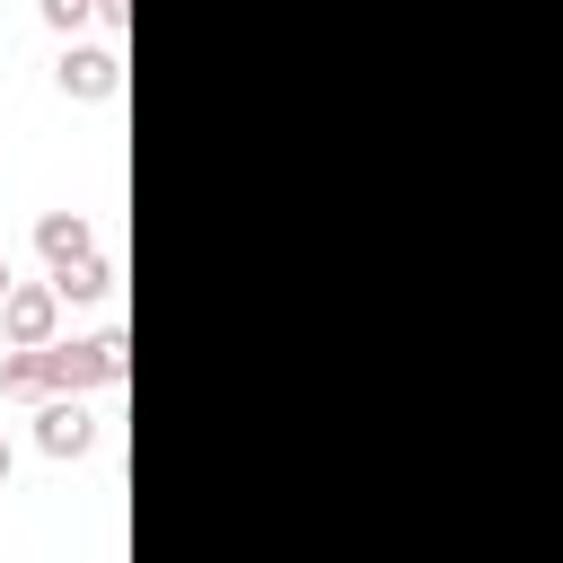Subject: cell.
<instances>
[{"label":"cell","instance_id":"obj_1","mask_svg":"<svg viewBox=\"0 0 563 563\" xmlns=\"http://www.w3.org/2000/svg\"><path fill=\"white\" fill-rule=\"evenodd\" d=\"M53 308H62V290L53 282H9V299H0V325H9V343H53Z\"/></svg>","mask_w":563,"mask_h":563},{"label":"cell","instance_id":"obj_2","mask_svg":"<svg viewBox=\"0 0 563 563\" xmlns=\"http://www.w3.org/2000/svg\"><path fill=\"white\" fill-rule=\"evenodd\" d=\"M53 369H62V387H106V378H123V334H97V343H53Z\"/></svg>","mask_w":563,"mask_h":563},{"label":"cell","instance_id":"obj_3","mask_svg":"<svg viewBox=\"0 0 563 563\" xmlns=\"http://www.w3.org/2000/svg\"><path fill=\"white\" fill-rule=\"evenodd\" d=\"M35 440H44V457H79V449L97 440V413H88V405L62 387V396L44 405V422H35Z\"/></svg>","mask_w":563,"mask_h":563},{"label":"cell","instance_id":"obj_4","mask_svg":"<svg viewBox=\"0 0 563 563\" xmlns=\"http://www.w3.org/2000/svg\"><path fill=\"white\" fill-rule=\"evenodd\" d=\"M35 246H44L53 273H70L79 255H97V229H88L79 211H44V220H35Z\"/></svg>","mask_w":563,"mask_h":563},{"label":"cell","instance_id":"obj_5","mask_svg":"<svg viewBox=\"0 0 563 563\" xmlns=\"http://www.w3.org/2000/svg\"><path fill=\"white\" fill-rule=\"evenodd\" d=\"M114 70H123V62H114L106 44H70V53H62V97H114Z\"/></svg>","mask_w":563,"mask_h":563},{"label":"cell","instance_id":"obj_6","mask_svg":"<svg viewBox=\"0 0 563 563\" xmlns=\"http://www.w3.org/2000/svg\"><path fill=\"white\" fill-rule=\"evenodd\" d=\"M53 387H62L53 343H18V352L0 361V396H53Z\"/></svg>","mask_w":563,"mask_h":563},{"label":"cell","instance_id":"obj_7","mask_svg":"<svg viewBox=\"0 0 563 563\" xmlns=\"http://www.w3.org/2000/svg\"><path fill=\"white\" fill-rule=\"evenodd\" d=\"M53 290H62V299H106V290H114V264H106V255H79L70 273H53Z\"/></svg>","mask_w":563,"mask_h":563},{"label":"cell","instance_id":"obj_8","mask_svg":"<svg viewBox=\"0 0 563 563\" xmlns=\"http://www.w3.org/2000/svg\"><path fill=\"white\" fill-rule=\"evenodd\" d=\"M88 9H97V0H44V18H53V26H62V35H70V26H79V18H88Z\"/></svg>","mask_w":563,"mask_h":563},{"label":"cell","instance_id":"obj_9","mask_svg":"<svg viewBox=\"0 0 563 563\" xmlns=\"http://www.w3.org/2000/svg\"><path fill=\"white\" fill-rule=\"evenodd\" d=\"M123 9H132V0H97V18H106V26H123Z\"/></svg>","mask_w":563,"mask_h":563},{"label":"cell","instance_id":"obj_10","mask_svg":"<svg viewBox=\"0 0 563 563\" xmlns=\"http://www.w3.org/2000/svg\"><path fill=\"white\" fill-rule=\"evenodd\" d=\"M0 299H9V255H0Z\"/></svg>","mask_w":563,"mask_h":563},{"label":"cell","instance_id":"obj_11","mask_svg":"<svg viewBox=\"0 0 563 563\" xmlns=\"http://www.w3.org/2000/svg\"><path fill=\"white\" fill-rule=\"evenodd\" d=\"M0 475H9V440H0Z\"/></svg>","mask_w":563,"mask_h":563}]
</instances>
